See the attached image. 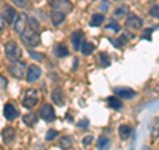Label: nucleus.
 Here are the masks:
<instances>
[{"label":"nucleus","mask_w":159,"mask_h":150,"mask_svg":"<svg viewBox=\"0 0 159 150\" xmlns=\"http://www.w3.org/2000/svg\"><path fill=\"white\" fill-rule=\"evenodd\" d=\"M20 39H21V41L24 43V45L28 47V48H34L40 44L39 32L34 31V29H31V28L25 29V31L20 35Z\"/></svg>","instance_id":"nucleus-1"},{"label":"nucleus","mask_w":159,"mask_h":150,"mask_svg":"<svg viewBox=\"0 0 159 150\" xmlns=\"http://www.w3.org/2000/svg\"><path fill=\"white\" fill-rule=\"evenodd\" d=\"M4 52H6V56L12 61H19L21 57V49L15 41H8L4 47Z\"/></svg>","instance_id":"nucleus-2"},{"label":"nucleus","mask_w":159,"mask_h":150,"mask_svg":"<svg viewBox=\"0 0 159 150\" xmlns=\"http://www.w3.org/2000/svg\"><path fill=\"white\" fill-rule=\"evenodd\" d=\"M39 101V92L36 89H28L24 93V98H23V106L24 108H28V109H32L34 105L37 104Z\"/></svg>","instance_id":"nucleus-3"},{"label":"nucleus","mask_w":159,"mask_h":150,"mask_svg":"<svg viewBox=\"0 0 159 150\" xmlns=\"http://www.w3.org/2000/svg\"><path fill=\"white\" fill-rule=\"evenodd\" d=\"M28 28H29V17L25 13L19 15L17 19L15 20V23H13V31L17 35H21Z\"/></svg>","instance_id":"nucleus-4"},{"label":"nucleus","mask_w":159,"mask_h":150,"mask_svg":"<svg viewBox=\"0 0 159 150\" xmlns=\"http://www.w3.org/2000/svg\"><path fill=\"white\" fill-rule=\"evenodd\" d=\"M25 69H27L25 63H23V61H13L12 64H9L8 72L11 73L13 77L23 78L24 74H25Z\"/></svg>","instance_id":"nucleus-5"},{"label":"nucleus","mask_w":159,"mask_h":150,"mask_svg":"<svg viewBox=\"0 0 159 150\" xmlns=\"http://www.w3.org/2000/svg\"><path fill=\"white\" fill-rule=\"evenodd\" d=\"M53 9H57V11H61L64 13H70L73 11V4L69 2V0H51L49 3Z\"/></svg>","instance_id":"nucleus-6"},{"label":"nucleus","mask_w":159,"mask_h":150,"mask_svg":"<svg viewBox=\"0 0 159 150\" xmlns=\"http://www.w3.org/2000/svg\"><path fill=\"white\" fill-rule=\"evenodd\" d=\"M40 117H41L44 121H48V122H53L54 118H56V114H54V109L52 105L49 104H44L41 108H40Z\"/></svg>","instance_id":"nucleus-7"},{"label":"nucleus","mask_w":159,"mask_h":150,"mask_svg":"<svg viewBox=\"0 0 159 150\" xmlns=\"http://www.w3.org/2000/svg\"><path fill=\"white\" fill-rule=\"evenodd\" d=\"M2 17L6 20V21L8 24H13L15 20H16V11L11 7L8 6V4H6V6H3V12H2Z\"/></svg>","instance_id":"nucleus-8"},{"label":"nucleus","mask_w":159,"mask_h":150,"mask_svg":"<svg viewBox=\"0 0 159 150\" xmlns=\"http://www.w3.org/2000/svg\"><path fill=\"white\" fill-rule=\"evenodd\" d=\"M41 69H40V67L37 65H29L28 71H27V81L28 82H33V81H37V80L41 77Z\"/></svg>","instance_id":"nucleus-9"},{"label":"nucleus","mask_w":159,"mask_h":150,"mask_svg":"<svg viewBox=\"0 0 159 150\" xmlns=\"http://www.w3.org/2000/svg\"><path fill=\"white\" fill-rule=\"evenodd\" d=\"M142 26H143V20L139 16H137V15H134V13H131V15H129L127 16L126 27L131 28V29H139V28H142Z\"/></svg>","instance_id":"nucleus-10"},{"label":"nucleus","mask_w":159,"mask_h":150,"mask_svg":"<svg viewBox=\"0 0 159 150\" xmlns=\"http://www.w3.org/2000/svg\"><path fill=\"white\" fill-rule=\"evenodd\" d=\"M52 100L58 106H62L65 104V94H64V91L60 87H56L52 91Z\"/></svg>","instance_id":"nucleus-11"},{"label":"nucleus","mask_w":159,"mask_h":150,"mask_svg":"<svg viewBox=\"0 0 159 150\" xmlns=\"http://www.w3.org/2000/svg\"><path fill=\"white\" fill-rule=\"evenodd\" d=\"M65 17H66V15L61 12V11H57V9H52V12H51V20H52V24L54 27H58V26H61V24L65 21Z\"/></svg>","instance_id":"nucleus-12"},{"label":"nucleus","mask_w":159,"mask_h":150,"mask_svg":"<svg viewBox=\"0 0 159 150\" xmlns=\"http://www.w3.org/2000/svg\"><path fill=\"white\" fill-rule=\"evenodd\" d=\"M114 93L121 98H133L137 94L135 91H133L130 88H114Z\"/></svg>","instance_id":"nucleus-13"},{"label":"nucleus","mask_w":159,"mask_h":150,"mask_svg":"<svg viewBox=\"0 0 159 150\" xmlns=\"http://www.w3.org/2000/svg\"><path fill=\"white\" fill-rule=\"evenodd\" d=\"M3 114H4V117H6L7 120L11 121V120H15L19 116V112H17V109L15 108L12 104H6V105H4Z\"/></svg>","instance_id":"nucleus-14"},{"label":"nucleus","mask_w":159,"mask_h":150,"mask_svg":"<svg viewBox=\"0 0 159 150\" xmlns=\"http://www.w3.org/2000/svg\"><path fill=\"white\" fill-rule=\"evenodd\" d=\"M82 37H84V33L82 31H74L72 35H70V41H72V45L73 48L78 51L80 48H81V41H82Z\"/></svg>","instance_id":"nucleus-15"},{"label":"nucleus","mask_w":159,"mask_h":150,"mask_svg":"<svg viewBox=\"0 0 159 150\" xmlns=\"http://www.w3.org/2000/svg\"><path fill=\"white\" fill-rule=\"evenodd\" d=\"M107 105L110 106L111 109H116V110H118V109H121L123 106L122 101L119 100V97H116V96H111V97H107Z\"/></svg>","instance_id":"nucleus-16"},{"label":"nucleus","mask_w":159,"mask_h":150,"mask_svg":"<svg viewBox=\"0 0 159 150\" xmlns=\"http://www.w3.org/2000/svg\"><path fill=\"white\" fill-rule=\"evenodd\" d=\"M2 137H3V142H4V143L12 142L13 138H15V130H13L12 128H7L6 130H3Z\"/></svg>","instance_id":"nucleus-17"},{"label":"nucleus","mask_w":159,"mask_h":150,"mask_svg":"<svg viewBox=\"0 0 159 150\" xmlns=\"http://www.w3.org/2000/svg\"><path fill=\"white\" fill-rule=\"evenodd\" d=\"M118 133L122 139H127L131 134V128L129 126V125H121V126L118 128Z\"/></svg>","instance_id":"nucleus-18"},{"label":"nucleus","mask_w":159,"mask_h":150,"mask_svg":"<svg viewBox=\"0 0 159 150\" xmlns=\"http://www.w3.org/2000/svg\"><path fill=\"white\" fill-rule=\"evenodd\" d=\"M98 61H99V65L103 67V68H106V67L110 65L111 60H110V56H109L106 52H101L98 54Z\"/></svg>","instance_id":"nucleus-19"},{"label":"nucleus","mask_w":159,"mask_h":150,"mask_svg":"<svg viewBox=\"0 0 159 150\" xmlns=\"http://www.w3.org/2000/svg\"><path fill=\"white\" fill-rule=\"evenodd\" d=\"M54 53H56L57 57H65L69 54V51L65 44H58V45L54 47Z\"/></svg>","instance_id":"nucleus-20"},{"label":"nucleus","mask_w":159,"mask_h":150,"mask_svg":"<svg viewBox=\"0 0 159 150\" xmlns=\"http://www.w3.org/2000/svg\"><path fill=\"white\" fill-rule=\"evenodd\" d=\"M81 53L84 54V56H89V54H92V52L94 51V45L92 43H88V41H84L81 44Z\"/></svg>","instance_id":"nucleus-21"},{"label":"nucleus","mask_w":159,"mask_h":150,"mask_svg":"<svg viewBox=\"0 0 159 150\" xmlns=\"http://www.w3.org/2000/svg\"><path fill=\"white\" fill-rule=\"evenodd\" d=\"M159 137V118H154L151 124V138L157 139Z\"/></svg>","instance_id":"nucleus-22"},{"label":"nucleus","mask_w":159,"mask_h":150,"mask_svg":"<svg viewBox=\"0 0 159 150\" xmlns=\"http://www.w3.org/2000/svg\"><path fill=\"white\" fill-rule=\"evenodd\" d=\"M72 137H69V136H65V137H62V138H60V141H58V145H60V148H61L62 150H68L69 148L72 146Z\"/></svg>","instance_id":"nucleus-23"},{"label":"nucleus","mask_w":159,"mask_h":150,"mask_svg":"<svg viewBox=\"0 0 159 150\" xmlns=\"http://www.w3.org/2000/svg\"><path fill=\"white\" fill-rule=\"evenodd\" d=\"M103 15L101 13H94L93 16H92V20H90V26L93 27H97V26H101L102 21H103Z\"/></svg>","instance_id":"nucleus-24"},{"label":"nucleus","mask_w":159,"mask_h":150,"mask_svg":"<svg viewBox=\"0 0 159 150\" xmlns=\"http://www.w3.org/2000/svg\"><path fill=\"white\" fill-rule=\"evenodd\" d=\"M23 121H24L25 125H28V126H32V125L36 122V116H34L33 113H28V114H25V116L23 117Z\"/></svg>","instance_id":"nucleus-25"},{"label":"nucleus","mask_w":159,"mask_h":150,"mask_svg":"<svg viewBox=\"0 0 159 150\" xmlns=\"http://www.w3.org/2000/svg\"><path fill=\"white\" fill-rule=\"evenodd\" d=\"M109 143H110V141H109V138H106V137H99L98 142H97L99 149H106L109 146Z\"/></svg>","instance_id":"nucleus-26"},{"label":"nucleus","mask_w":159,"mask_h":150,"mask_svg":"<svg viewBox=\"0 0 159 150\" xmlns=\"http://www.w3.org/2000/svg\"><path fill=\"white\" fill-rule=\"evenodd\" d=\"M58 137V132L54 130V129H49L47 132V141H53V139H56Z\"/></svg>","instance_id":"nucleus-27"},{"label":"nucleus","mask_w":159,"mask_h":150,"mask_svg":"<svg viewBox=\"0 0 159 150\" xmlns=\"http://www.w3.org/2000/svg\"><path fill=\"white\" fill-rule=\"evenodd\" d=\"M29 28H31V29H34V31H37V32H39V29H40V23L37 21L36 19L29 17Z\"/></svg>","instance_id":"nucleus-28"},{"label":"nucleus","mask_w":159,"mask_h":150,"mask_svg":"<svg viewBox=\"0 0 159 150\" xmlns=\"http://www.w3.org/2000/svg\"><path fill=\"white\" fill-rule=\"evenodd\" d=\"M127 9H129V7L125 6V4H123V6H119V7L117 8V11L114 12V15H116V16H121V15H125V13L127 12Z\"/></svg>","instance_id":"nucleus-29"},{"label":"nucleus","mask_w":159,"mask_h":150,"mask_svg":"<svg viewBox=\"0 0 159 150\" xmlns=\"http://www.w3.org/2000/svg\"><path fill=\"white\" fill-rule=\"evenodd\" d=\"M29 56H31L33 60H37V61H41V60H44V54L43 53H39V52H34V51L29 52Z\"/></svg>","instance_id":"nucleus-30"},{"label":"nucleus","mask_w":159,"mask_h":150,"mask_svg":"<svg viewBox=\"0 0 159 150\" xmlns=\"http://www.w3.org/2000/svg\"><path fill=\"white\" fill-rule=\"evenodd\" d=\"M148 13H150L152 17L159 19V6H154V7H151V8H150V11H148Z\"/></svg>","instance_id":"nucleus-31"},{"label":"nucleus","mask_w":159,"mask_h":150,"mask_svg":"<svg viewBox=\"0 0 159 150\" xmlns=\"http://www.w3.org/2000/svg\"><path fill=\"white\" fill-rule=\"evenodd\" d=\"M105 28L106 29H111V31H114V32H119V24L116 23V21H111L110 24H107Z\"/></svg>","instance_id":"nucleus-32"},{"label":"nucleus","mask_w":159,"mask_h":150,"mask_svg":"<svg viewBox=\"0 0 159 150\" xmlns=\"http://www.w3.org/2000/svg\"><path fill=\"white\" fill-rule=\"evenodd\" d=\"M12 3H13V4H15V6H16V7L23 8V7H25V6H27L28 0H12Z\"/></svg>","instance_id":"nucleus-33"},{"label":"nucleus","mask_w":159,"mask_h":150,"mask_svg":"<svg viewBox=\"0 0 159 150\" xmlns=\"http://www.w3.org/2000/svg\"><path fill=\"white\" fill-rule=\"evenodd\" d=\"M151 32H152V29H151V28L145 29V32H143V35H142V39H147V40H150V39H151V37H150Z\"/></svg>","instance_id":"nucleus-34"},{"label":"nucleus","mask_w":159,"mask_h":150,"mask_svg":"<svg viewBox=\"0 0 159 150\" xmlns=\"http://www.w3.org/2000/svg\"><path fill=\"white\" fill-rule=\"evenodd\" d=\"M93 142V136H86L85 138L82 139V143L85 145V146H88V145H90Z\"/></svg>","instance_id":"nucleus-35"},{"label":"nucleus","mask_w":159,"mask_h":150,"mask_svg":"<svg viewBox=\"0 0 159 150\" xmlns=\"http://www.w3.org/2000/svg\"><path fill=\"white\" fill-rule=\"evenodd\" d=\"M89 126V121L88 120H82V121L78 122V128H82V129H88Z\"/></svg>","instance_id":"nucleus-36"},{"label":"nucleus","mask_w":159,"mask_h":150,"mask_svg":"<svg viewBox=\"0 0 159 150\" xmlns=\"http://www.w3.org/2000/svg\"><path fill=\"white\" fill-rule=\"evenodd\" d=\"M107 9H109V3L106 2V0H103L102 4H101V11H103V12H107Z\"/></svg>","instance_id":"nucleus-37"},{"label":"nucleus","mask_w":159,"mask_h":150,"mask_svg":"<svg viewBox=\"0 0 159 150\" xmlns=\"http://www.w3.org/2000/svg\"><path fill=\"white\" fill-rule=\"evenodd\" d=\"M0 80H2V88L4 89L7 87V80H6V77H4V76H0Z\"/></svg>","instance_id":"nucleus-38"},{"label":"nucleus","mask_w":159,"mask_h":150,"mask_svg":"<svg viewBox=\"0 0 159 150\" xmlns=\"http://www.w3.org/2000/svg\"><path fill=\"white\" fill-rule=\"evenodd\" d=\"M66 120H69V121H72L73 118H72V116H69V114H66Z\"/></svg>","instance_id":"nucleus-39"},{"label":"nucleus","mask_w":159,"mask_h":150,"mask_svg":"<svg viewBox=\"0 0 159 150\" xmlns=\"http://www.w3.org/2000/svg\"><path fill=\"white\" fill-rule=\"evenodd\" d=\"M155 92H158V93H159V84H158L157 87H155Z\"/></svg>","instance_id":"nucleus-40"}]
</instances>
